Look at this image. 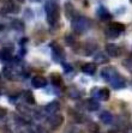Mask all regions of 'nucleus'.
<instances>
[{"label":"nucleus","instance_id":"obj_1","mask_svg":"<svg viewBox=\"0 0 132 133\" xmlns=\"http://www.w3.org/2000/svg\"><path fill=\"white\" fill-rule=\"evenodd\" d=\"M45 10L47 15V22L51 25L56 24L60 18V10H59L58 4L54 1H47L45 5Z\"/></svg>","mask_w":132,"mask_h":133},{"label":"nucleus","instance_id":"obj_2","mask_svg":"<svg viewBox=\"0 0 132 133\" xmlns=\"http://www.w3.org/2000/svg\"><path fill=\"white\" fill-rule=\"evenodd\" d=\"M90 26H91V22H90V19L86 18V17L77 16L76 18L72 21V29H73V31L78 35L85 34L86 31L90 29Z\"/></svg>","mask_w":132,"mask_h":133},{"label":"nucleus","instance_id":"obj_3","mask_svg":"<svg viewBox=\"0 0 132 133\" xmlns=\"http://www.w3.org/2000/svg\"><path fill=\"white\" fill-rule=\"evenodd\" d=\"M3 4V7L6 12L10 13H18L19 12V5L16 3L15 0H0Z\"/></svg>","mask_w":132,"mask_h":133},{"label":"nucleus","instance_id":"obj_4","mask_svg":"<svg viewBox=\"0 0 132 133\" xmlns=\"http://www.w3.org/2000/svg\"><path fill=\"white\" fill-rule=\"evenodd\" d=\"M48 124L53 130H58L59 127L64 124V116L60 114H53L48 119Z\"/></svg>","mask_w":132,"mask_h":133},{"label":"nucleus","instance_id":"obj_5","mask_svg":"<svg viewBox=\"0 0 132 133\" xmlns=\"http://www.w3.org/2000/svg\"><path fill=\"white\" fill-rule=\"evenodd\" d=\"M117 74H118V71L113 66H111V67H103L101 71V77L107 82H111Z\"/></svg>","mask_w":132,"mask_h":133},{"label":"nucleus","instance_id":"obj_6","mask_svg":"<svg viewBox=\"0 0 132 133\" xmlns=\"http://www.w3.org/2000/svg\"><path fill=\"white\" fill-rule=\"evenodd\" d=\"M52 47V54H53V59L55 60V61H60V60L64 58L65 53L62 50V48L59 46L58 43H52L51 44Z\"/></svg>","mask_w":132,"mask_h":133},{"label":"nucleus","instance_id":"obj_7","mask_svg":"<svg viewBox=\"0 0 132 133\" xmlns=\"http://www.w3.org/2000/svg\"><path fill=\"white\" fill-rule=\"evenodd\" d=\"M106 52H107V54L109 56H112V58H118V56H120V54H121L120 47L114 43L106 44Z\"/></svg>","mask_w":132,"mask_h":133},{"label":"nucleus","instance_id":"obj_8","mask_svg":"<svg viewBox=\"0 0 132 133\" xmlns=\"http://www.w3.org/2000/svg\"><path fill=\"white\" fill-rule=\"evenodd\" d=\"M109 83L112 84L113 89H117V90L118 89H124V88H125V85H126V81L124 79L123 77H121V76H120L119 73H118L117 76H115V77H114L113 79L109 82Z\"/></svg>","mask_w":132,"mask_h":133},{"label":"nucleus","instance_id":"obj_9","mask_svg":"<svg viewBox=\"0 0 132 133\" xmlns=\"http://www.w3.org/2000/svg\"><path fill=\"white\" fill-rule=\"evenodd\" d=\"M31 84L35 89H41V88H45L47 85V79L42 76H35L31 79Z\"/></svg>","mask_w":132,"mask_h":133},{"label":"nucleus","instance_id":"obj_10","mask_svg":"<svg viewBox=\"0 0 132 133\" xmlns=\"http://www.w3.org/2000/svg\"><path fill=\"white\" fill-rule=\"evenodd\" d=\"M65 15H66V17H67L70 21H73L77 16H78L77 15V12H76L74 6L72 5V4H70V3L65 4Z\"/></svg>","mask_w":132,"mask_h":133},{"label":"nucleus","instance_id":"obj_11","mask_svg":"<svg viewBox=\"0 0 132 133\" xmlns=\"http://www.w3.org/2000/svg\"><path fill=\"white\" fill-rule=\"evenodd\" d=\"M117 126H118V128H119L121 132H124V133H127L129 132V130L131 128V124H130V121L126 120V119H124V118L118 119Z\"/></svg>","mask_w":132,"mask_h":133},{"label":"nucleus","instance_id":"obj_12","mask_svg":"<svg viewBox=\"0 0 132 133\" xmlns=\"http://www.w3.org/2000/svg\"><path fill=\"white\" fill-rule=\"evenodd\" d=\"M59 109H60V104H59V102H56V101H53V102H49L48 104L46 105L45 110H46L47 114L53 115V114H56V113L59 111Z\"/></svg>","mask_w":132,"mask_h":133},{"label":"nucleus","instance_id":"obj_13","mask_svg":"<svg viewBox=\"0 0 132 133\" xmlns=\"http://www.w3.org/2000/svg\"><path fill=\"white\" fill-rule=\"evenodd\" d=\"M3 73L7 79H10V81H15L16 74H17L16 73V68L13 67V66H5V67L3 68Z\"/></svg>","mask_w":132,"mask_h":133},{"label":"nucleus","instance_id":"obj_14","mask_svg":"<svg viewBox=\"0 0 132 133\" xmlns=\"http://www.w3.org/2000/svg\"><path fill=\"white\" fill-rule=\"evenodd\" d=\"M13 58V53L12 49L10 47H5L0 50V59L4 60V61H10V60Z\"/></svg>","mask_w":132,"mask_h":133},{"label":"nucleus","instance_id":"obj_15","mask_svg":"<svg viewBox=\"0 0 132 133\" xmlns=\"http://www.w3.org/2000/svg\"><path fill=\"white\" fill-rule=\"evenodd\" d=\"M100 120H101L104 125H109V124H112V121H113V115L108 110H103L101 113V115H100Z\"/></svg>","mask_w":132,"mask_h":133},{"label":"nucleus","instance_id":"obj_16","mask_svg":"<svg viewBox=\"0 0 132 133\" xmlns=\"http://www.w3.org/2000/svg\"><path fill=\"white\" fill-rule=\"evenodd\" d=\"M82 71L86 74H94L96 72V64H92V62H86L82 66Z\"/></svg>","mask_w":132,"mask_h":133},{"label":"nucleus","instance_id":"obj_17","mask_svg":"<svg viewBox=\"0 0 132 133\" xmlns=\"http://www.w3.org/2000/svg\"><path fill=\"white\" fill-rule=\"evenodd\" d=\"M85 105H86V109L90 111H95L100 108V103H98L95 98H89L85 102Z\"/></svg>","mask_w":132,"mask_h":133},{"label":"nucleus","instance_id":"obj_18","mask_svg":"<svg viewBox=\"0 0 132 133\" xmlns=\"http://www.w3.org/2000/svg\"><path fill=\"white\" fill-rule=\"evenodd\" d=\"M51 81L54 87H61L62 85V78L59 73H52L51 74Z\"/></svg>","mask_w":132,"mask_h":133},{"label":"nucleus","instance_id":"obj_19","mask_svg":"<svg viewBox=\"0 0 132 133\" xmlns=\"http://www.w3.org/2000/svg\"><path fill=\"white\" fill-rule=\"evenodd\" d=\"M97 16L100 17L101 21H108V19H111V13L108 12L104 7H100V9L97 10Z\"/></svg>","mask_w":132,"mask_h":133},{"label":"nucleus","instance_id":"obj_20","mask_svg":"<svg viewBox=\"0 0 132 133\" xmlns=\"http://www.w3.org/2000/svg\"><path fill=\"white\" fill-rule=\"evenodd\" d=\"M94 60H95V64H107L109 59L106 56V54H103L102 52H100L94 56Z\"/></svg>","mask_w":132,"mask_h":133},{"label":"nucleus","instance_id":"obj_21","mask_svg":"<svg viewBox=\"0 0 132 133\" xmlns=\"http://www.w3.org/2000/svg\"><path fill=\"white\" fill-rule=\"evenodd\" d=\"M11 26H12V29H15L17 31L24 30V23L22 22L21 19H13L12 22H11Z\"/></svg>","mask_w":132,"mask_h":133},{"label":"nucleus","instance_id":"obj_22","mask_svg":"<svg viewBox=\"0 0 132 133\" xmlns=\"http://www.w3.org/2000/svg\"><path fill=\"white\" fill-rule=\"evenodd\" d=\"M67 95L71 98H79L80 97V91L74 87H70L67 89Z\"/></svg>","mask_w":132,"mask_h":133},{"label":"nucleus","instance_id":"obj_23","mask_svg":"<svg viewBox=\"0 0 132 133\" xmlns=\"http://www.w3.org/2000/svg\"><path fill=\"white\" fill-rule=\"evenodd\" d=\"M83 49H85L84 54L90 55V54H91V53L96 49V43H95V42H88V43H85L83 46Z\"/></svg>","mask_w":132,"mask_h":133},{"label":"nucleus","instance_id":"obj_24","mask_svg":"<svg viewBox=\"0 0 132 133\" xmlns=\"http://www.w3.org/2000/svg\"><path fill=\"white\" fill-rule=\"evenodd\" d=\"M109 26H111L112 29H114L115 31H118L119 34H121L123 31H125V25L123 24V23H119V22H113L109 24Z\"/></svg>","mask_w":132,"mask_h":133},{"label":"nucleus","instance_id":"obj_25","mask_svg":"<svg viewBox=\"0 0 132 133\" xmlns=\"http://www.w3.org/2000/svg\"><path fill=\"white\" fill-rule=\"evenodd\" d=\"M97 96L102 101H107L109 98V90L108 89H101L97 91Z\"/></svg>","mask_w":132,"mask_h":133},{"label":"nucleus","instance_id":"obj_26","mask_svg":"<svg viewBox=\"0 0 132 133\" xmlns=\"http://www.w3.org/2000/svg\"><path fill=\"white\" fill-rule=\"evenodd\" d=\"M24 99H25V102L29 103V104H31V105L35 104V97H34V95H33V92H31V91H25Z\"/></svg>","mask_w":132,"mask_h":133},{"label":"nucleus","instance_id":"obj_27","mask_svg":"<svg viewBox=\"0 0 132 133\" xmlns=\"http://www.w3.org/2000/svg\"><path fill=\"white\" fill-rule=\"evenodd\" d=\"M119 35H120L119 32L115 31L114 29H112L111 26H108V28L106 29V36H107L108 38H117Z\"/></svg>","mask_w":132,"mask_h":133},{"label":"nucleus","instance_id":"obj_28","mask_svg":"<svg viewBox=\"0 0 132 133\" xmlns=\"http://www.w3.org/2000/svg\"><path fill=\"white\" fill-rule=\"evenodd\" d=\"M124 67H126V70L129 71H132V58H129V59H125L123 61Z\"/></svg>","mask_w":132,"mask_h":133},{"label":"nucleus","instance_id":"obj_29","mask_svg":"<svg viewBox=\"0 0 132 133\" xmlns=\"http://www.w3.org/2000/svg\"><path fill=\"white\" fill-rule=\"evenodd\" d=\"M88 128H89L90 133H98V132H100V128H98L97 124H95V122H92V124H90Z\"/></svg>","mask_w":132,"mask_h":133},{"label":"nucleus","instance_id":"obj_30","mask_svg":"<svg viewBox=\"0 0 132 133\" xmlns=\"http://www.w3.org/2000/svg\"><path fill=\"white\" fill-rule=\"evenodd\" d=\"M65 41H66V43L70 44V46H73L74 44V37L72 36V35H66V37H65Z\"/></svg>","mask_w":132,"mask_h":133},{"label":"nucleus","instance_id":"obj_31","mask_svg":"<svg viewBox=\"0 0 132 133\" xmlns=\"http://www.w3.org/2000/svg\"><path fill=\"white\" fill-rule=\"evenodd\" d=\"M5 114H6V111L4 110V109H1V108H0V118H3V116H4V115H5Z\"/></svg>","mask_w":132,"mask_h":133},{"label":"nucleus","instance_id":"obj_32","mask_svg":"<svg viewBox=\"0 0 132 133\" xmlns=\"http://www.w3.org/2000/svg\"><path fill=\"white\" fill-rule=\"evenodd\" d=\"M107 133H117V132H114V131H108Z\"/></svg>","mask_w":132,"mask_h":133},{"label":"nucleus","instance_id":"obj_33","mask_svg":"<svg viewBox=\"0 0 132 133\" xmlns=\"http://www.w3.org/2000/svg\"><path fill=\"white\" fill-rule=\"evenodd\" d=\"M33 1H41V0H33Z\"/></svg>","mask_w":132,"mask_h":133},{"label":"nucleus","instance_id":"obj_34","mask_svg":"<svg viewBox=\"0 0 132 133\" xmlns=\"http://www.w3.org/2000/svg\"><path fill=\"white\" fill-rule=\"evenodd\" d=\"M130 1H131V3H132V0H130Z\"/></svg>","mask_w":132,"mask_h":133}]
</instances>
